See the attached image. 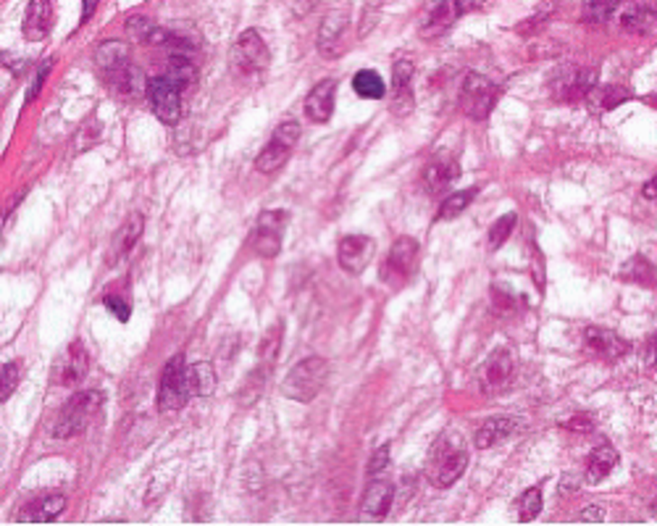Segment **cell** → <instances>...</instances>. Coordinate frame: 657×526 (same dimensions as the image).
<instances>
[{"instance_id": "1", "label": "cell", "mask_w": 657, "mask_h": 526, "mask_svg": "<svg viewBox=\"0 0 657 526\" xmlns=\"http://www.w3.org/2000/svg\"><path fill=\"white\" fill-rule=\"evenodd\" d=\"M466 466H468V445H466L463 434L448 429L431 445L426 476L437 490H445L463 476Z\"/></svg>"}, {"instance_id": "2", "label": "cell", "mask_w": 657, "mask_h": 526, "mask_svg": "<svg viewBox=\"0 0 657 526\" xmlns=\"http://www.w3.org/2000/svg\"><path fill=\"white\" fill-rule=\"evenodd\" d=\"M100 405H103V392H97V390L77 392L59 411V416H56V421L51 427V434L56 439H69V437L82 434L90 427V421L95 419V413L100 411Z\"/></svg>"}, {"instance_id": "3", "label": "cell", "mask_w": 657, "mask_h": 526, "mask_svg": "<svg viewBox=\"0 0 657 526\" xmlns=\"http://www.w3.org/2000/svg\"><path fill=\"white\" fill-rule=\"evenodd\" d=\"M327 374V361L321 355H310L287 372L284 382H282V395L295 402H310L321 392Z\"/></svg>"}, {"instance_id": "4", "label": "cell", "mask_w": 657, "mask_h": 526, "mask_svg": "<svg viewBox=\"0 0 657 526\" xmlns=\"http://www.w3.org/2000/svg\"><path fill=\"white\" fill-rule=\"evenodd\" d=\"M497 97H500V90L492 79H486L481 74H466V79L460 85V108L471 119H477V122L489 119V114L497 106Z\"/></svg>"}, {"instance_id": "5", "label": "cell", "mask_w": 657, "mask_h": 526, "mask_svg": "<svg viewBox=\"0 0 657 526\" xmlns=\"http://www.w3.org/2000/svg\"><path fill=\"white\" fill-rule=\"evenodd\" d=\"M192 395H190V384H187V364L184 355H174L166 369L161 374V384H158V411L161 413H174L187 405Z\"/></svg>"}, {"instance_id": "6", "label": "cell", "mask_w": 657, "mask_h": 526, "mask_svg": "<svg viewBox=\"0 0 657 526\" xmlns=\"http://www.w3.org/2000/svg\"><path fill=\"white\" fill-rule=\"evenodd\" d=\"M298 140H300L298 122H284V125L271 134L266 148L258 153V158H255V169H258L261 174H273V171H279V169L287 163V158L292 155V148L298 145Z\"/></svg>"}, {"instance_id": "7", "label": "cell", "mask_w": 657, "mask_h": 526, "mask_svg": "<svg viewBox=\"0 0 657 526\" xmlns=\"http://www.w3.org/2000/svg\"><path fill=\"white\" fill-rule=\"evenodd\" d=\"M271 61L269 48L264 42V37L255 30H245L237 37L235 48H232V63L239 74H258L264 71Z\"/></svg>"}, {"instance_id": "8", "label": "cell", "mask_w": 657, "mask_h": 526, "mask_svg": "<svg viewBox=\"0 0 657 526\" xmlns=\"http://www.w3.org/2000/svg\"><path fill=\"white\" fill-rule=\"evenodd\" d=\"M148 103L153 114L163 125H177L181 116V90L166 77H155L148 82Z\"/></svg>"}, {"instance_id": "9", "label": "cell", "mask_w": 657, "mask_h": 526, "mask_svg": "<svg viewBox=\"0 0 657 526\" xmlns=\"http://www.w3.org/2000/svg\"><path fill=\"white\" fill-rule=\"evenodd\" d=\"M513 372H515L513 353L505 347L495 350L478 372V390L484 395H497V392L508 390L510 382H513Z\"/></svg>"}, {"instance_id": "10", "label": "cell", "mask_w": 657, "mask_h": 526, "mask_svg": "<svg viewBox=\"0 0 657 526\" xmlns=\"http://www.w3.org/2000/svg\"><path fill=\"white\" fill-rule=\"evenodd\" d=\"M376 243L368 235H347L337 245V261L347 274H363L374 261Z\"/></svg>"}, {"instance_id": "11", "label": "cell", "mask_w": 657, "mask_h": 526, "mask_svg": "<svg viewBox=\"0 0 657 526\" xmlns=\"http://www.w3.org/2000/svg\"><path fill=\"white\" fill-rule=\"evenodd\" d=\"M287 211H264L253 232V248L264 258H273L282 250V232L287 226Z\"/></svg>"}, {"instance_id": "12", "label": "cell", "mask_w": 657, "mask_h": 526, "mask_svg": "<svg viewBox=\"0 0 657 526\" xmlns=\"http://www.w3.org/2000/svg\"><path fill=\"white\" fill-rule=\"evenodd\" d=\"M416 261H419V243L413 237H397L394 245L389 248L387 266L382 272V279L394 281V284L405 281V279L413 274Z\"/></svg>"}, {"instance_id": "13", "label": "cell", "mask_w": 657, "mask_h": 526, "mask_svg": "<svg viewBox=\"0 0 657 526\" xmlns=\"http://www.w3.org/2000/svg\"><path fill=\"white\" fill-rule=\"evenodd\" d=\"M597 85L595 69H563L552 79V93L558 100H581Z\"/></svg>"}, {"instance_id": "14", "label": "cell", "mask_w": 657, "mask_h": 526, "mask_svg": "<svg viewBox=\"0 0 657 526\" xmlns=\"http://www.w3.org/2000/svg\"><path fill=\"white\" fill-rule=\"evenodd\" d=\"M413 63L397 61L392 66V95H389V108L394 116H408L413 111Z\"/></svg>"}, {"instance_id": "15", "label": "cell", "mask_w": 657, "mask_h": 526, "mask_svg": "<svg viewBox=\"0 0 657 526\" xmlns=\"http://www.w3.org/2000/svg\"><path fill=\"white\" fill-rule=\"evenodd\" d=\"M584 342H587V347L595 355L605 358V361H618V358H624L628 350H631V345L618 332L605 329V327H589L584 332Z\"/></svg>"}, {"instance_id": "16", "label": "cell", "mask_w": 657, "mask_h": 526, "mask_svg": "<svg viewBox=\"0 0 657 526\" xmlns=\"http://www.w3.org/2000/svg\"><path fill=\"white\" fill-rule=\"evenodd\" d=\"M458 16H463V8L458 0H437L421 24V37H426V40L442 37L458 22Z\"/></svg>"}, {"instance_id": "17", "label": "cell", "mask_w": 657, "mask_h": 526, "mask_svg": "<svg viewBox=\"0 0 657 526\" xmlns=\"http://www.w3.org/2000/svg\"><path fill=\"white\" fill-rule=\"evenodd\" d=\"M90 372V353L82 347V342H74L66 353H63V358L59 361V366H56V379H59V384H77V382H82L85 376Z\"/></svg>"}, {"instance_id": "18", "label": "cell", "mask_w": 657, "mask_h": 526, "mask_svg": "<svg viewBox=\"0 0 657 526\" xmlns=\"http://www.w3.org/2000/svg\"><path fill=\"white\" fill-rule=\"evenodd\" d=\"M345 32H347V14L345 11H331V14H327V19L321 22V30H319V51L327 59L339 56Z\"/></svg>"}, {"instance_id": "19", "label": "cell", "mask_w": 657, "mask_h": 526, "mask_svg": "<svg viewBox=\"0 0 657 526\" xmlns=\"http://www.w3.org/2000/svg\"><path fill=\"white\" fill-rule=\"evenodd\" d=\"M334 93H337V82L334 79H324L319 82L308 97H305V114L310 122L316 125H324L331 119V111H334Z\"/></svg>"}, {"instance_id": "20", "label": "cell", "mask_w": 657, "mask_h": 526, "mask_svg": "<svg viewBox=\"0 0 657 526\" xmlns=\"http://www.w3.org/2000/svg\"><path fill=\"white\" fill-rule=\"evenodd\" d=\"M53 27V3L51 0H30L27 16H24V37L30 42H40L48 37Z\"/></svg>"}, {"instance_id": "21", "label": "cell", "mask_w": 657, "mask_h": 526, "mask_svg": "<svg viewBox=\"0 0 657 526\" xmlns=\"http://www.w3.org/2000/svg\"><path fill=\"white\" fill-rule=\"evenodd\" d=\"M392 500H394V484H389L387 479H374V476H371V482H368V487H366V493H363L360 505H363V513H366V516H371V519H382V516H387Z\"/></svg>"}, {"instance_id": "22", "label": "cell", "mask_w": 657, "mask_h": 526, "mask_svg": "<svg viewBox=\"0 0 657 526\" xmlns=\"http://www.w3.org/2000/svg\"><path fill=\"white\" fill-rule=\"evenodd\" d=\"M95 63L103 71L106 79H111L116 71H121L126 63H132V53L129 45H124L119 40H106L97 51H95Z\"/></svg>"}, {"instance_id": "23", "label": "cell", "mask_w": 657, "mask_h": 526, "mask_svg": "<svg viewBox=\"0 0 657 526\" xmlns=\"http://www.w3.org/2000/svg\"><path fill=\"white\" fill-rule=\"evenodd\" d=\"M273 366H276V361H271V358H258V366L247 374V379H245V384H242V390H239V395H237V401L242 408L253 405V402L264 395V390H266V384H269L271 374H273Z\"/></svg>"}, {"instance_id": "24", "label": "cell", "mask_w": 657, "mask_h": 526, "mask_svg": "<svg viewBox=\"0 0 657 526\" xmlns=\"http://www.w3.org/2000/svg\"><path fill=\"white\" fill-rule=\"evenodd\" d=\"M143 214H132V217L126 218L124 224H121V229L116 232V237H114V245H111V255H108V263L114 266V263H119L121 258L126 255V253H132V248L137 245V240H140V235H143Z\"/></svg>"}, {"instance_id": "25", "label": "cell", "mask_w": 657, "mask_h": 526, "mask_svg": "<svg viewBox=\"0 0 657 526\" xmlns=\"http://www.w3.org/2000/svg\"><path fill=\"white\" fill-rule=\"evenodd\" d=\"M126 32H129L137 42H143V45H161V48H169L171 40H174L171 32L158 27L155 22H150L145 16H129V19H126Z\"/></svg>"}, {"instance_id": "26", "label": "cell", "mask_w": 657, "mask_h": 526, "mask_svg": "<svg viewBox=\"0 0 657 526\" xmlns=\"http://www.w3.org/2000/svg\"><path fill=\"white\" fill-rule=\"evenodd\" d=\"M513 432H515V419L495 416V419H486V421L478 427L474 442H477L478 450H486V448H495V445L505 442Z\"/></svg>"}, {"instance_id": "27", "label": "cell", "mask_w": 657, "mask_h": 526, "mask_svg": "<svg viewBox=\"0 0 657 526\" xmlns=\"http://www.w3.org/2000/svg\"><path fill=\"white\" fill-rule=\"evenodd\" d=\"M621 27L636 37H652L657 34V11L647 5H631L621 16Z\"/></svg>"}, {"instance_id": "28", "label": "cell", "mask_w": 657, "mask_h": 526, "mask_svg": "<svg viewBox=\"0 0 657 526\" xmlns=\"http://www.w3.org/2000/svg\"><path fill=\"white\" fill-rule=\"evenodd\" d=\"M458 174H460L458 161H452V158H437V161H431L426 166L423 180H426L429 192H442L445 187H449L458 180Z\"/></svg>"}, {"instance_id": "29", "label": "cell", "mask_w": 657, "mask_h": 526, "mask_svg": "<svg viewBox=\"0 0 657 526\" xmlns=\"http://www.w3.org/2000/svg\"><path fill=\"white\" fill-rule=\"evenodd\" d=\"M63 505H66V497L63 495L40 497V500L30 503V505L19 513V521H53V519H59L60 516Z\"/></svg>"}, {"instance_id": "30", "label": "cell", "mask_w": 657, "mask_h": 526, "mask_svg": "<svg viewBox=\"0 0 657 526\" xmlns=\"http://www.w3.org/2000/svg\"><path fill=\"white\" fill-rule=\"evenodd\" d=\"M618 466V453L610 445H599L597 450L589 456V466H587V482L589 484H599L602 479L610 476V471Z\"/></svg>"}, {"instance_id": "31", "label": "cell", "mask_w": 657, "mask_h": 526, "mask_svg": "<svg viewBox=\"0 0 657 526\" xmlns=\"http://www.w3.org/2000/svg\"><path fill=\"white\" fill-rule=\"evenodd\" d=\"M116 90L126 95H143L148 93V82L145 79V74H143V69L140 66H134V63H126L121 71H116L111 79H108Z\"/></svg>"}, {"instance_id": "32", "label": "cell", "mask_w": 657, "mask_h": 526, "mask_svg": "<svg viewBox=\"0 0 657 526\" xmlns=\"http://www.w3.org/2000/svg\"><path fill=\"white\" fill-rule=\"evenodd\" d=\"M628 97H631V93L624 90V88H618V85H595L584 100L592 108H597V111H613L615 106L626 103Z\"/></svg>"}, {"instance_id": "33", "label": "cell", "mask_w": 657, "mask_h": 526, "mask_svg": "<svg viewBox=\"0 0 657 526\" xmlns=\"http://www.w3.org/2000/svg\"><path fill=\"white\" fill-rule=\"evenodd\" d=\"M187 384H190V395L195 398H208L210 392L216 390V372L210 364H195V366H187Z\"/></svg>"}, {"instance_id": "34", "label": "cell", "mask_w": 657, "mask_h": 526, "mask_svg": "<svg viewBox=\"0 0 657 526\" xmlns=\"http://www.w3.org/2000/svg\"><path fill=\"white\" fill-rule=\"evenodd\" d=\"M166 79H171L181 93L195 82L198 71H195V63H192V56H181V53H171L169 56V69L163 74Z\"/></svg>"}, {"instance_id": "35", "label": "cell", "mask_w": 657, "mask_h": 526, "mask_svg": "<svg viewBox=\"0 0 657 526\" xmlns=\"http://www.w3.org/2000/svg\"><path fill=\"white\" fill-rule=\"evenodd\" d=\"M353 90L366 97V100H382L384 93H387V85L384 79L379 77V71L374 69H360L358 74L353 77Z\"/></svg>"}, {"instance_id": "36", "label": "cell", "mask_w": 657, "mask_h": 526, "mask_svg": "<svg viewBox=\"0 0 657 526\" xmlns=\"http://www.w3.org/2000/svg\"><path fill=\"white\" fill-rule=\"evenodd\" d=\"M478 195V187H468V189H455V192H449L448 198L442 200V206H440V214L437 218L440 221H445V218H458L471 203H474V198Z\"/></svg>"}, {"instance_id": "37", "label": "cell", "mask_w": 657, "mask_h": 526, "mask_svg": "<svg viewBox=\"0 0 657 526\" xmlns=\"http://www.w3.org/2000/svg\"><path fill=\"white\" fill-rule=\"evenodd\" d=\"M618 277L626 279V281H636V284H652L655 269H652V263L644 255H634V258H628L626 263L621 266V274Z\"/></svg>"}, {"instance_id": "38", "label": "cell", "mask_w": 657, "mask_h": 526, "mask_svg": "<svg viewBox=\"0 0 657 526\" xmlns=\"http://www.w3.org/2000/svg\"><path fill=\"white\" fill-rule=\"evenodd\" d=\"M515 221L518 217L510 211L505 217H500L495 224H492V229H489V250L495 253V250L503 248V243L510 237V232H513V226H515Z\"/></svg>"}, {"instance_id": "39", "label": "cell", "mask_w": 657, "mask_h": 526, "mask_svg": "<svg viewBox=\"0 0 657 526\" xmlns=\"http://www.w3.org/2000/svg\"><path fill=\"white\" fill-rule=\"evenodd\" d=\"M541 511V490L539 487H532L526 490L521 500H518V519L521 521H534Z\"/></svg>"}, {"instance_id": "40", "label": "cell", "mask_w": 657, "mask_h": 526, "mask_svg": "<svg viewBox=\"0 0 657 526\" xmlns=\"http://www.w3.org/2000/svg\"><path fill=\"white\" fill-rule=\"evenodd\" d=\"M621 0H587L584 3V19L587 22H607Z\"/></svg>"}, {"instance_id": "41", "label": "cell", "mask_w": 657, "mask_h": 526, "mask_svg": "<svg viewBox=\"0 0 657 526\" xmlns=\"http://www.w3.org/2000/svg\"><path fill=\"white\" fill-rule=\"evenodd\" d=\"M19 376H22V369H19V364L16 361H8L5 366H3V384H0V401L5 402L11 395H14V390L19 387Z\"/></svg>"}, {"instance_id": "42", "label": "cell", "mask_w": 657, "mask_h": 526, "mask_svg": "<svg viewBox=\"0 0 657 526\" xmlns=\"http://www.w3.org/2000/svg\"><path fill=\"white\" fill-rule=\"evenodd\" d=\"M563 427H566V429H573V432H592V429L597 427V421H595L592 413H576V416H570L568 421H563Z\"/></svg>"}, {"instance_id": "43", "label": "cell", "mask_w": 657, "mask_h": 526, "mask_svg": "<svg viewBox=\"0 0 657 526\" xmlns=\"http://www.w3.org/2000/svg\"><path fill=\"white\" fill-rule=\"evenodd\" d=\"M51 69H53V59L51 61H45L40 69H37V74H34V82H32V90L27 93V103H32L34 97H37V93L42 90V82H45V77L51 74Z\"/></svg>"}, {"instance_id": "44", "label": "cell", "mask_w": 657, "mask_h": 526, "mask_svg": "<svg viewBox=\"0 0 657 526\" xmlns=\"http://www.w3.org/2000/svg\"><path fill=\"white\" fill-rule=\"evenodd\" d=\"M389 466V448H379L374 456H371V464H368V476H376V474H382L384 468Z\"/></svg>"}, {"instance_id": "45", "label": "cell", "mask_w": 657, "mask_h": 526, "mask_svg": "<svg viewBox=\"0 0 657 526\" xmlns=\"http://www.w3.org/2000/svg\"><path fill=\"white\" fill-rule=\"evenodd\" d=\"M106 309L111 310L119 321H129V316H132V309H129V303H124L121 298L116 295H108L106 298Z\"/></svg>"}, {"instance_id": "46", "label": "cell", "mask_w": 657, "mask_h": 526, "mask_svg": "<svg viewBox=\"0 0 657 526\" xmlns=\"http://www.w3.org/2000/svg\"><path fill=\"white\" fill-rule=\"evenodd\" d=\"M376 19H379V0H371V5H368V11L363 14V22L366 24H360V34H368V32L376 27Z\"/></svg>"}, {"instance_id": "47", "label": "cell", "mask_w": 657, "mask_h": 526, "mask_svg": "<svg viewBox=\"0 0 657 526\" xmlns=\"http://www.w3.org/2000/svg\"><path fill=\"white\" fill-rule=\"evenodd\" d=\"M644 358H647L650 366H657V332L655 335H650L647 342H644Z\"/></svg>"}, {"instance_id": "48", "label": "cell", "mask_w": 657, "mask_h": 526, "mask_svg": "<svg viewBox=\"0 0 657 526\" xmlns=\"http://www.w3.org/2000/svg\"><path fill=\"white\" fill-rule=\"evenodd\" d=\"M578 519H584V521H602L605 513H602V508H587Z\"/></svg>"}, {"instance_id": "49", "label": "cell", "mask_w": 657, "mask_h": 526, "mask_svg": "<svg viewBox=\"0 0 657 526\" xmlns=\"http://www.w3.org/2000/svg\"><path fill=\"white\" fill-rule=\"evenodd\" d=\"M642 195H644L647 200H652V203H657V180H650L647 185L642 187Z\"/></svg>"}, {"instance_id": "50", "label": "cell", "mask_w": 657, "mask_h": 526, "mask_svg": "<svg viewBox=\"0 0 657 526\" xmlns=\"http://www.w3.org/2000/svg\"><path fill=\"white\" fill-rule=\"evenodd\" d=\"M95 8H97V0H82V24L95 14Z\"/></svg>"}, {"instance_id": "51", "label": "cell", "mask_w": 657, "mask_h": 526, "mask_svg": "<svg viewBox=\"0 0 657 526\" xmlns=\"http://www.w3.org/2000/svg\"><path fill=\"white\" fill-rule=\"evenodd\" d=\"M458 3H460V8H463V14H466V11H474L478 5H484L486 0H458Z\"/></svg>"}, {"instance_id": "52", "label": "cell", "mask_w": 657, "mask_h": 526, "mask_svg": "<svg viewBox=\"0 0 657 526\" xmlns=\"http://www.w3.org/2000/svg\"><path fill=\"white\" fill-rule=\"evenodd\" d=\"M652 516H655V519H657V500H655V503H652Z\"/></svg>"}]
</instances>
